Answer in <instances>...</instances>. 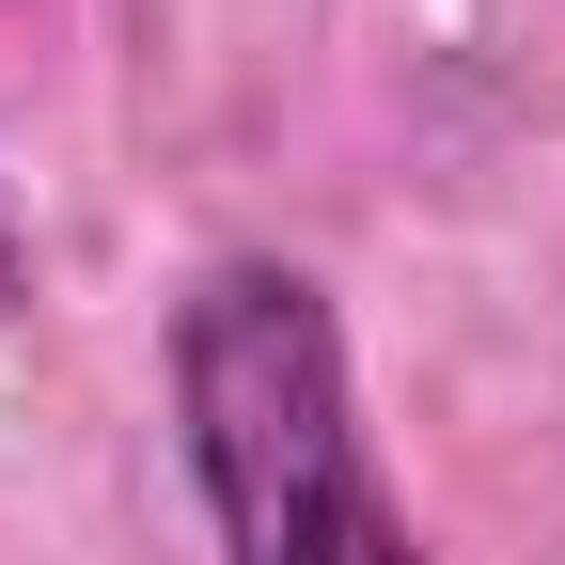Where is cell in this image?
<instances>
[{"instance_id":"obj_1","label":"cell","mask_w":565,"mask_h":565,"mask_svg":"<svg viewBox=\"0 0 565 565\" xmlns=\"http://www.w3.org/2000/svg\"><path fill=\"white\" fill-rule=\"evenodd\" d=\"M173 456L221 565H424V519L393 503L362 362L315 267L221 252L173 299Z\"/></svg>"},{"instance_id":"obj_2","label":"cell","mask_w":565,"mask_h":565,"mask_svg":"<svg viewBox=\"0 0 565 565\" xmlns=\"http://www.w3.org/2000/svg\"><path fill=\"white\" fill-rule=\"evenodd\" d=\"M32 299V236H17V204H0V315Z\"/></svg>"}]
</instances>
